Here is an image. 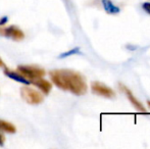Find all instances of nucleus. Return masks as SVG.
<instances>
[{"mask_svg":"<svg viewBox=\"0 0 150 149\" xmlns=\"http://www.w3.org/2000/svg\"><path fill=\"white\" fill-rule=\"evenodd\" d=\"M33 84L38 87L40 89V91H42L44 94H49V92L51 91L52 89V84L50 82L46 81V80L42 79V78H39V79H36V80H33Z\"/></svg>","mask_w":150,"mask_h":149,"instance_id":"0eeeda50","label":"nucleus"},{"mask_svg":"<svg viewBox=\"0 0 150 149\" xmlns=\"http://www.w3.org/2000/svg\"><path fill=\"white\" fill-rule=\"evenodd\" d=\"M52 83L63 91H69L75 95L86 94L88 86L85 78L80 73L71 70H53L49 73Z\"/></svg>","mask_w":150,"mask_h":149,"instance_id":"f257e3e1","label":"nucleus"},{"mask_svg":"<svg viewBox=\"0 0 150 149\" xmlns=\"http://www.w3.org/2000/svg\"><path fill=\"white\" fill-rule=\"evenodd\" d=\"M77 53H80V48L79 47H76V48H74V49L69 50V51L63 52V53H61L58 57H59V58H64V57H67V56L74 55V54H77Z\"/></svg>","mask_w":150,"mask_h":149,"instance_id":"9b49d317","label":"nucleus"},{"mask_svg":"<svg viewBox=\"0 0 150 149\" xmlns=\"http://www.w3.org/2000/svg\"><path fill=\"white\" fill-rule=\"evenodd\" d=\"M0 36L11 38L14 41H22L25 38V34L16 26H10L8 28H4L3 26H0Z\"/></svg>","mask_w":150,"mask_h":149,"instance_id":"20e7f679","label":"nucleus"},{"mask_svg":"<svg viewBox=\"0 0 150 149\" xmlns=\"http://www.w3.org/2000/svg\"><path fill=\"white\" fill-rule=\"evenodd\" d=\"M120 88L122 90V92L126 94V96L128 97V100H130V102L132 103V105L134 106L137 110H139V112H146V109L144 108L143 104L141 103V102L139 101V100L137 99L134 95H133L132 91H131L130 89H128V88H127L126 86L122 85V84H120Z\"/></svg>","mask_w":150,"mask_h":149,"instance_id":"423d86ee","label":"nucleus"},{"mask_svg":"<svg viewBox=\"0 0 150 149\" xmlns=\"http://www.w3.org/2000/svg\"><path fill=\"white\" fill-rule=\"evenodd\" d=\"M7 20H8L7 16H3V18H0V26H4V25L7 23Z\"/></svg>","mask_w":150,"mask_h":149,"instance_id":"ddd939ff","label":"nucleus"},{"mask_svg":"<svg viewBox=\"0 0 150 149\" xmlns=\"http://www.w3.org/2000/svg\"><path fill=\"white\" fill-rule=\"evenodd\" d=\"M102 5L104 10L108 14H117L120 11V7H117V5L113 4V2L111 0H102Z\"/></svg>","mask_w":150,"mask_h":149,"instance_id":"1a4fd4ad","label":"nucleus"},{"mask_svg":"<svg viewBox=\"0 0 150 149\" xmlns=\"http://www.w3.org/2000/svg\"><path fill=\"white\" fill-rule=\"evenodd\" d=\"M4 74H5V76H7L8 78L18 82V83L26 84V85H29V84H30V81H29L28 79H26L24 76H22L20 73H14V72H12V71H9L7 68L4 70Z\"/></svg>","mask_w":150,"mask_h":149,"instance_id":"6e6552de","label":"nucleus"},{"mask_svg":"<svg viewBox=\"0 0 150 149\" xmlns=\"http://www.w3.org/2000/svg\"><path fill=\"white\" fill-rule=\"evenodd\" d=\"M4 142H5V137L2 133H0V146H3L4 145Z\"/></svg>","mask_w":150,"mask_h":149,"instance_id":"4468645a","label":"nucleus"},{"mask_svg":"<svg viewBox=\"0 0 150 149\" xmlns=\"http://www.w3.org/2000/svg\"><path fill=\"white\" fill-rule=\"evenodd\" d=\"M0 68H3V70H5V68H6L5 64L3 62V60H2L1 57H0Z\"/></svg>","mask_w":150,"mask_h":149,"instance_id":"2eb2a0df","label":"nucleus"},{"mask_svg":"<svg viewBox=\"0 0 150 149\" xmlns=\"http://www.w3.org/2000/svg\"><path fill=\"white\" fill-rule=\"evenodd\" d=\"M142 8L147 13L150 14V2H144V3L142 4Z\"/></svg>","mask_w":150,"mask_h":149,"instance_id":"f8f14e48","label":"nucleus"},{"mask_svg":"<svg viewBox=\"0 0 150 149\" xmlns=\"http://www.w3.org/2000/svg\"><path fill=\"white\" fill-rule=\"evenodd\" d=\"M18 73L31 81L43 78V76H45V71L43 68L32 66H20L18 68Z\"/></svg>","mask_w":150,"mask_h":149,"instance_id":"7ed1b4c3","label":"nucleus"},{"mask_svg":"<svg viewBox=\"0 0 150 149\" xmlns=\"http://www.w3.org/2000/svg\"><path fill=\"white\" fill-rule=\"evenodd\" d=\"M0 131L6 132V133H9V134H13L16 133V129L12 124L0 119Z\"/></svg>","mask_w":150,"mask_h":149,"instance_id":"9d476101","label":"nucleus"},{"mask_svg":"<svg viewBox=\"0 0 150 149\" xmlns=\"http://www.w3.org/2000/svg\"><path fill=\"white\" fill-rule=\"evenodd\" d=\"M148 106H149V107H150V101H148Z\"/></svg>","mask_w":150,"mask_h":149,"instance_id":"dca6fc26","label":"nucleus"},{"mask_svg":"<svg viewBox=\"0 0 150 149\" xmlns=\"http://www.w3.org/2000/svg\"><path fill=\"white\" fill-rule=\"evenodd\" d=\"M91 89L94 94H97V95L105 98H113L115 96V91L111 88L100 83V82H93L91 84Z\"/></svg>","mask_w":150,"mask_h":149,"instance_id":"39448f33","label":"nucleus"},{"mask_svg":"<svg viewBox=\"0 0 150 149\" xmlns=\"http://www.w3.org/2000/svg\"><path fill=\"white\" fill-rule=\"evenodd\" d=\"M21 95H22V98L27 103L34 104V105L42 103L44 100L43 95L40 92L29 87H23L21 89Z\"/></svg>","mask_w":150,"mask_h":149,"instance_id":"f03ea898","label":"nucleus"}]
</instances>
